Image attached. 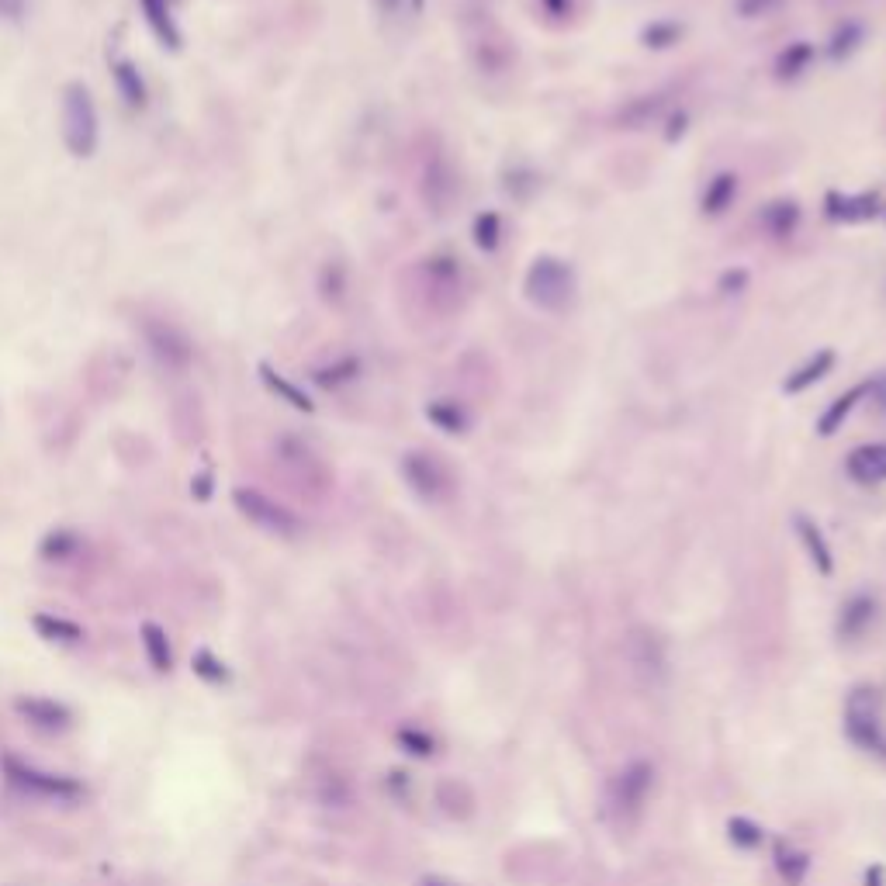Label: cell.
<instances>
[{
  "label": "cell",
  "mask_w": 886,
  "mask_h": 886,
  "mask_svg": "<svg viewBox=\"0 0 886 886\" xmlns=\"http://www.w3.org/2000/svg\"><path fill=\"white\" fill-rule=\"evenodd\" d=\"M523 295L544 312H565L575 302V270L561 257H537L523 277Z\"/></svg>",
  "instance_id": "6da1fadb"
},
{
  "label": "cell",
  "mask_w": 886,
  "mask_h": 886,
  "mask_svg": "<svg viewBox=\"0 0 886 886\" xmlns=\"http://www.w3.org/2000/svg\"><path fill=\"white\" fill-rule=\"evenodd\" d=\"M63 142L73 156H94L101 142L97 104L84 84L63 87Z\"/></svg>",
  "instance_id": "7a4b0ae2"
},
{
  "label": "cell",
  "mask_w": 886,
  "mask_h": 886,
  "mask_svg": "<svg viewBox=\"0 0 886 886\" xmlns=\"http://www.w3.org/2000/svg\"><path fill=\"white\" fill-rule=\"evenodd\" d=\"M883 700L873 686L852 689L845 703V731L866 752H876L883 745Z\"/></svg>",
  "instance_id": "3957f363"
},
{
  "label": "cell",
  "mask_w": 886,
  "mask_h": 886,
  "mask_svg": "<svg viewBox=\"0 0 886 886\" xmlns=\"http://www.w3.org/2000/svg\"><path fill=\"white\" fill-rule=\"evenodd\" d=\"M142 340H146L149 354L156 357V364L163 371H174L184 374L194 360V343L187 340L184 329H177L174 322H163V319H146L142 322Z\"/></svg>",
  "instance_id": "277c9868"
},
{
  "label": "cell",
  "mask_w": 886,
  "mask_h": 886,
  "mask_svg": "<svg viewBox=\"0 0 886 886\" xmlns=\"http://www.w3.org/2000/svg\"><path fill=\"white\" fill-rule=\"evenodd\" d=\"M232 502H236V509L246 516V520L257 523V527L267 533L295 537V533L302 530V520H298L288 506H281V502L270 499V495H264V492H257V488H236V492H232Z\"/></svg>",
  "instance_id": "5b68a950"
},
{
  "label": "cell",
  "mask_w": 886,
  "mask_h": 886,
  "mask_svg": "<svg viewBox=\"0 0 886 886\" xmlns=\"http://www.w3.org/2000/svg\"><path fill=\"white\" fill-rule=\"evenodd\" d=\"M651 783H655V769L648 762H630L627 769L617 772V779L610 783V810L617 814V821H634L641 814Z\"/></svg>",
  "instance_id": "8992f818"
},
{
  "label": "cell",
  "mask_w": 886,
  "mask_h": 886,
  "mask_svg": "<svg viewBox=\"0 0 886 886\" xmlns=\"http://www.w3.org/2000/svg\"><path fill=\"white\" fill-rule=\"evenodd\" d=\"M7 779H11L18 790L32 793V797H45V800H73L84 793V786L70 776H59V772H42L35 765H25L18 758H4Z\"/></svg>",
  "instance_id": "52a82bcc"
},
{
  "label": "cell",
  "mask_w": 886,
  "mask_h": 886,
  "mask_svg": "<svg viewBox=\"0 0 886 886\" xmlns=\"http://www.w3.org/2000/svg\"><path fill=\"white\" fill-rule=\"evenodd\" d=\"M402 475L419 499L437 502L450 492V478L443 471V464L433 454H423V450H412V454L402 457Z\"/></svg>",
  "instance_id": "ba28073f"
},
{
  "label": "cell",
  "mask_w": 886,
  "mask_h": 886,
  "mask_svg": "<svg viewBox=\"0 0 886 886\" xmlns=\"http://www.w3.org/2000/svg\"><path fill=\"white\" fill-rule=\"evenodd\" d=\"M845 471L855 485H880L886 482V443H862L848 454Z\"/></svg>",
  "instance_id": "9c48e42d"
},
{
  "label": "cell",
  "mask_w": 886,
  "mask_h": 886,
  "mask_svg": "<svg viewBox=\"0 0 886 886\" xmlns=\"http://www.w3.org/2000/svg\"><path fill=\"white\" fill-rule=\"evenodd\" d=\"M139 7H142V18H146L149 32L156 35V42H160L163 49L177 52L180 42H184V35H180V28H177L170 0H139Z\"/></svg>",
  "instance_id": "30bf717a"
},
{
  "label": "cell",
  "mask_w": 886,
  "mask_h": 886,
  "mask_svg": "<svg viewBox=\"0 0 886 886\" xmlns=\"http://www.w3.org/2000/svg\"><path fill=\"white\" fill-rule=\"evenodd\" d=\"M824 212H828V219H835V222H869L876 212H880V201H876V194L831 191L828 198H824Z\"/></svg>",
  "instance_id": "8fae6325"
},
{
  "label": "cell",
  "mask_w": 886,
  "mask_h": 886,
  "mask_svg": "<svg viewBox=\"0 0 886 886\" xmlns=\"http://www.w3.org/2000/svg\"><path fill=\"white\" fill-rule=\"evenodd\" d=\"M831 367H835V350H817L814 357H807L797 371H790V378L783 381V392L786 395H800L807 388H814L821 378H828Z\"/></svg>",
  "instance_id": "7c38bea8"
},
{
  "label": "cell",
  "mask_w": 886,
  "mask_h": 886,
  "mask_svg": "<svg viewBox=\"0 0 886 886\" xmlns=\"http://www.w3.org/2000/svg\"><path fill=\"white\" fill-rule=\"evenodd\" d=\"M866 395H869V381H862V385L848 388L845 395H838V399L821 412V419H817V433H821V437H835L845 426V419L855 412V405L866 399Z\"/></svg>",
  "instance_id": "4fadbf2b"
},
{
  "label": "cell",
  "mask_w": 886,
  "mask_h": 886,
  "mask_svg": "<svg viewBox=\"0 0 886 886\" xmlns=\"http://www.w3.org/2000/svg\"><path fill=\"white\" fill-rule=\"evenodd\" d=\"M630 662H634L637 672L648 675V682L655 686L658 675L665 672V655H662V644L655 641V634H634V641H630Z\"/></svg>",
  "instance_id": "5bb4252c"
},
{
  "label": "cell",
  "mask_w": 886,
  "mask_h": 886,
  "mask_svg": "<svg viewBox=\"0 0 886 886\" xmlns=\"http://www.w3.org/2000/svg\"><path fill=\"white\" fill-rule=\"evenodd\" d=\"M734 198H738V177H734L731 170H724V174H717L707 184V191H703L700 198V212L717 219V215H724L727 208L734 205Z\"/></svg>",
  "instance_id": "9a60e30c"
},
{
  "label": "cell",
  "mask_w": 886,
  "mask_h": 886,
  "mask_svg": "<svg viewBox=\"0 0 886 886\" xmlns=\"http://www.w3.org/2000/svg\"><path fill=\"white\" fill-rule=\"evenodd\" d=\"M797 537H800V544L807 547V554H810V561H814L817 572H821V575L835 572V558H831V547H828V540H824V533L817 530L814 520H807V516H797Z\"/></svg>",
  "instance_id": "2e32d148"
},
{
  "label": "cell",
  "mask_w": 886,
  "mask_h": 886,
  "mask_svg": "<svg viewBox=\"0 0 886 886\" xmlns=\"http://www.w3.org/2000/svg\"><path fill=\"white\" fill-rule=\"evenodd\" d=\"M257 371H260V381H264V385H267L270 392H274L281 402H288L291 409H298V412H315V402L309 399V395H305L302 388L295 385V381H288V378H284L281 371H274V367H270L267 360L257 367Z\"/></svg>",
  "instance_id": "e0dca14e"
},
{
  "label": "cell",
  "mask_w": 886,
  "mask_h": 886,
  "mask_svg": "<svg viewBox=\"0 0 886 886\" xmlns=\"http://www.w3.org/2000/svg\"><path fill=\"white\" fill-rule=\"evenodd\" d=\"M111 77H115V87L118 94H122V101L129 104V108H146V80H142V73L135 70V63H129V59H118V63H111Z\"/></svg>",
  "instance_id": "ac0fdd59"
},
{
  "label": "cell",
  "mask_w": 886,
  "mask_h": 886,
  "mask_svg": "<svg viewBox=\"0 0 886 886\" xmlns=\"http://www.w3.org/2000/svg\"><path fill=\"white\" fill-rule=\"evenodd\" d=\"M758 222H762V229L769 232L772 239H786V236H793V232H797V225H800V205H797V201H786V198L772 201Z\"/></svg>",
  "instance_id": "d6986e66"
},
{
  "label": "cell",
  "mask_w": 886,
  "mask_h": 886,
  "mask_svg": "<svg viewBox=\"0 0 886 886\" xmlns=\"http://www.w3.org/2000/svg\"><path fill=\"white\" fill-rule=\"evenodd\" d=\"M18 710L32 720L35 727H49V731H63L70 724V710L56 700H21Z\"/></svg>",
  "instance_id": "ffe728a7"
},
{
  "label": "cell",
  "mask_w": 886,
  "mask_h": 886,
  "mask_svg": "<svg viewBox=\"0 0 886 886\" xmlns=\"http://www.w3.org/2000/svg\"><path fill=\"white\" fill-rule=\"evenodd\" d=\"M810 59H814V45H810V42H790L776 59V77L779 80L803 77V70H810Z\"/></svg>",
  "instance_id": "44dd1931"
},
{
  "label": "cell",
  "mask_w": 886,
  "mask_h": 886,
  "mask_svg": "<svg viewBox=\"0 0 886 886\" xmlns=\"http://www.w3.org/2000/svg\"><path fill=\"white\" fill-rule=\"evenodd\" d=\"M142 648H146V655H149V662H153L156 672H170L174 655H170L167 630L156 627V623H142Z\"/></svg>",
  "instance_id": "7402d4cb"
},
{
  "label": "cell",
  "mask_w": 886,
  "mask_h": 886,
  "mask_svg": "<svg viewBox=\"0 0 886 886\" xmlns=\"http://www.w3.org/2000/svg\"><path fill=\"white\" fill-rule=\"evenodd\" d=\"M426 419H430V423L443 433H464V430H468V416H464V409L457 402H450V399H437V402L426 405Z\"/></svg>",
  "instance_id": "603a6c76"
},
{
  "label": "cell",
  "mask_w": 886,
  "mask_h": 886,
  "mask_svg": "<svg viewBox=\"0 0 886 886\" xmlns=\"http://www.w3.org/2000/svg\"><path fill=\"white\" fill-rule=\"evenodd\" d=\"M423 194L430 205H437V212H443V205H447L450 198H454V180H450L447 167L437 160L426 167V180H423Z\"/></svg>",
  "instance_id": "cb8c5ba5"
},
{
  "label": "cell",
  "mask_w": 886,
  "mask_h": 886,
  "mask_svg": "<svg viewBox=\"0 0 886 886\" xmlns=\"http://www.w3.org/2000/svg\"><path fill=\"white\" fill-rule=\"evenodd\" d=\"M807 866H810L807 855L797 852V848L786 845V842H776V869L786 880V886H800L803 876H807Z\"/></svg>",
  "instance_id": "d4e9b609"
},
{
  "label": "cell",
  "mask_w": 886,
  "mask_h": 886,
  "mask_svg": "<svg viewBox=\"0 0 886 886\" xmlns=\"http://www.w3.org/2000/svg\"><path fill=\"white\" fill-rule=\"evenodd\" d=\"M873 617H876V603H873V599H869V596H855L852 603L845 606V613H842V637L862 634V630L873 623Z\"/></svg>",
  "instance_id": "484cf974"
},
{
  "label": "cell",
  "mask_w": 886,
  "mask_h": 886,
  "mask_svg": "<svg viewBox=\"0 0 886 886\" xmlns=\"http://www.w3.org/2000/svg\"><path fill=\"white\" fill-rule=\"evenodd\" d=\"M357 374H360V360L343 357V360H336V364L315 371V381H319L322 388H340V385H347V381H354Z\"/></svg>",
  "instance_id": "4316f807"
},
{
  "label": "cell",
  "mask_w": 886,
  "mask_h": 886,
  "mask_svg": "<svg viewBox=\"0 0 886 886\" xmlns=\"http://www.w3.org/2000/svg\"><path fill=\"white\" fill-rule=\"evenodd\" d=\"M35 627H39L42 637H49V641H80V637H84V630H80L73 620L49 617V613H39V617H35Z\"/></svg>",
  "instance_id": "83f0119b"
},
{
  "label": "cell",
  "mask_w": 886,
  "mask_h": 886,
  "mask_svg": "<svg viewBox=\"0 0 886 886\" xmlns=\"http://www.w3.org/2000/svg\"><path fill=\"white\" fill-rule=\"evenodd\" d=\"M499 239H502V219H499V212H482L475 219V243H478V250L492 253L495 246H499Z\"/></svg>",
  "instance_id": "f1b7e54d"
},
{
  "label": "cell",
  "mask_w": 886,
  "mask_h": 886,
  "mask_svg": "<svg viewBox=\"0 0 886 886\" xmlns=\"http://www.w3.org/2000/svg\"><path fill=\"white\" fill-rule=\"evenodd\" d=\"M859 42H862V28H859V25H845V28H838V32L831 35V45H828L831 59H835V63H842L845 56H852V52L859 49Z\"/></svg>",
  "instance_id": "f546056e"
},
{
  "label": "cell",
  "mask_w": 886,
  "mask_h": 886,
  "mask_svg": "<svg viewBox=\"0 0 886 886\" xmlns=\"http://www.w3.org/2000/svg\"><path fill=\"white\" fill-rule=\"evenodd\" d=\"M727 831H731V842L741 848H755L758 842H762V828L752 821H745V817H734V821L727 824Z\"/></svg>",
  "instance_id": "4dcf8cb0"
},
{
  "label": "cell",
  "mask_w": 886,
  "mask_h": 886,
  "mask_svg": "<svg viewBox=\"0 0 886 886\" xmlns=\"http://www.w3.org/2000/svg\"><path fill=\"white\" fill-rule=\"evenodd\" d=\"M682 28L679 25H651L648 32H644V45H655V49H665V45L679 42Z\"/></svg>",
  "instance_id": "1f68e13d"
},
{
  "label": "cell",
  "mask_w": 886,
  "mask_h": 886,
  "mask_svg": "<svg viewBox=\"0 0 886 886\" xmlns=\"http://www.w3.org/2000/svg\"><path fill=\"white\" fill-rule=\"evenodd\" d=\"M194 672L205 675L208 682H225V668H222V662H219V658L208 655V651H198V655H194Z\"/></svg>",
  "instance_id": "d6a6232c"
},
{
  "label": "cell",
  "mask_w": 886,
  "mask_h": 886,
  "mask_svg": "<svg viewBox=\"0 0 886 886\" xmlns=\"http://www.w3.org/2000/svg\"><path fill=\"white\" fill-rule=\"evenodd\" d=\"M748 284V274L745 270H727L724 277H720V291H724V295H738L741 288H745Z\"/></svg>",
  "instance_id": "836d02e7"
},
{
  "label": "cell",
  "mask_w": 886,
  "mask_h": 886,
  "mask_svg": "<svg viewBox=\"0 0 886 886\" xmlns=\"http://www.w3.org/2000/svg\"><path fill=\"white\" fill-rule=\"evenodd\" d=\"M402 745H409V752H416V755H430L433 752V741L423 738V734H416V731H402Z\"/></svg>",
  "instance_id": "e575fe53"
},
{
  "label": "cell",
  "mask_w": 886,
  "mask_h": 886,
  "mask_svg": "<svg viewBox=\"0 0 886 886\" xmlns=\"http://www.w3.org/2000/svg\"><path fill=\"white\" fill-rule=\"evenodd\" d=\"M28 14V0H0V18L21 21Z\"/></svg>",
  "instance_id": "d590c367"
},
{
  "label": "cell",
  "mask_w": 886,
  "mask_h": 886,
  "mask_svg": "<svg viewBox=\"0 0 886 886\" xmlns=\"http://www.w3.org/2000/svg\"><path fill=\"white\" fill-rule=\"evenodd\" d=\"M772 7H779V0H741V14H745V18H758V14H769Z\"/></svg>",
  "instance_id": "8d00e7d4"
},
{
  "label": "cell",
  "mask_w": 886,
  "mask_h": 886,
  "mask_svg": "<svg viewBox=\"0 0 886 886\" xmlns=\"http://www.w3.org/2000/svg\"><path fill=\"white\" fill-rule=\"evenodd\" d=\"M869 395L880 402V409H886V374H880L876 381H869Z\"/></svg>",
  "instance_id": "74e56055"
},
{
  "label": "cell",
  "mask_w": 886,
  "mask_h": 886,
  "mask_svg": "<svg viewBox=\"0 0 886 886\" xmlns=\"http://www.w3.org/2000/svg\"><path fill=\"white\" fill-rule=\"evenodd\" d=\"M540 4H544V11L554 14V18H565L568 7H572V0H540Z\"/></svg>",
  "instance_id": "f35d334b"
},
{
  "label": "cell",
  "mask_w": 886,
  "mask_h": 886,
  "mask_svg": "<svg viewBox=\"0 0 886 886\" xmlns=\"http://www.w3.org/2000/svg\"><path fill=\"white\" fill-rule=\"evenodd\" d=\"M378 7H381V14H385V18H392V14H399L402 0H378Z\"/></svg>",
  "instance_id": "ab89813d"
},
{
  "label": "cell",
  "mask_w": 886,
  "mask_h": 886,
  "mask_svg": "<svg viewBox=\"0 0 886 886\" xmlns=\"http://www.w3.org/2000/svg\"><path fill=\"white\" fill-rule=\"evenodd\" d=\"M866 886H886V883H883V869H880V866L869 869V873H866Z\"/></svg>",
  "instance_id": "60d3db41"
},
{
  "label": "cell",
  "mask_w": 886,
  "mask_h": 886,
  "mask_svg": "<svg viewBox=\"0 0 886 886\" xmlns=\"http://www.w3.org/2000/svg\"><path fill=\"white\" fill-rule=\"evenodd\" d=\"M419 886H457V883H450V880H440V876H430V880H423Z\"/></svg>",
  "instance_id": "b9f144b4"
},
{
  "label": "cell",
  "mask_w": 886,
  "mask_h": 886,
  "mask_svg": "<svg viewBox=\"0 0 886 886\" xmlns=\"http://www.w3.org/2000/svg\"><path fill=\"white\" fill-rule=\"evenodd\" d=\"M409 7H412V11H416V14H419V11H423V7H426V0H409Z\"/></svg>",
  "instance_id": "7bdbcfd3"
}]
</instances>
